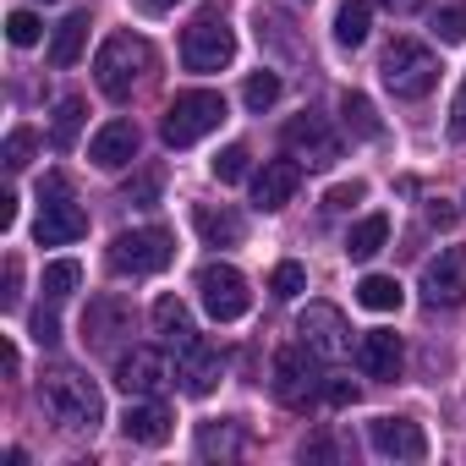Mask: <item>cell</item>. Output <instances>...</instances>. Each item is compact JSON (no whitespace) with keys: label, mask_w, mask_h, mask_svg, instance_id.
<instances>
[{"label":"cell","mask_w":466,"mask_h":466,"mask_svg":"<svg viewBox=\"0 0 466 466\" xmlns=\"http://www.w3.org/2000/svg\"><path fill=\"white\" fill-rule=\"evenodd\" d=\"M83 237H88V214L72 203L66 181L50 176V181H45V208H39V219H34V242H39V248H66V242H83Z\"/></svg>","instance_id":"7"},{"label":"cell","mask_w":466,"mask_h":466,"mask_svg":"<svg viewBox=\"0 0 466 466\" xmlns=\"http://www.w3.org/2000/svg\"><path fill=\"white\" fill-rule=\"evenodd\" d=\"M39 34H45V23H39L34 12H12V17H6V39H12L17 50H28V45H39Z\"/></svg>","instance_id":"34"},{"label":"cell","mask_w":466,"mask_h":466,"mask_svg":"<svg viewBox=\"0 0 466 466\" xmlns=\"http://www.w3.org/2000/svg\"><path fill=\"white\" fill-rule=\"evenodd\" d=\"M192 225H198V237H203L208 248H237V242H242V219L230 214V208L198 203V208H192Z\"/></svg>","instance_id":"22"},{"label":"cell","mask_w":466,"mask_h":466,"mask_svg":"<svg viewBox=\"0 0 466 466\" xmlns=\"http://www.w3.org/2000/svg\"><path fill=\"white\" fill-rule=\"evenodd\" d=\"M0 362H6V373H17V368H23V357H17V346H12V340L0 346Z\"/></svg>","instance_id":"45"},{"label":"cell","mask_w":466,"mask_h":466,"mask_svg":"<svg viewBox=\"0 0 466 466\" xmlns=\"http://www.w3.org/2000/svg\"><path fill=\"white\" fill-rule=\"evenodd\" d=\"M154 192H159V181H154V176H137V181L127 187V203H154Z\"/></svg>","instance_id":"41"},{"label":"cell","mask_w":466,"mask_h":466,"mask_svg":"<svg viewBox=\"0 0 466 466\" xmlns=\"http://www.w3.org/2000/svg\"><path fill=\"white\" fill-rule=\"evenodd\" d=\"M77 286H83V269H77L72 258H61V264H50V269H45V297H50V302L72 297Z\"/></svg>","instance_id":"31"},{"label":"cell","mask_w":466,"mask_h":466,"mask_svg":"<svg viewBox=\"0 0 466 466\" xmlns=\"http://www.w3.org/2000/svg\"><path fill=\"white\" fill-rule=\"evenodd\" d=\"M0 225H17V192H0Z\"/></svg>","instance_id":"44"},{"label":"cell","mask_w":466,"mask_h":466,"mask_svg":"<svg viewBox=\"0 0 466 466\" xmlns=\"http://www.w3.org/2000/svg\"><path fill=\"white\" fill-rule=\"evenodd\" d=\"M148 319H154V335H159L165 346H176V351L198 340V324H192V313H187V302H181V297H159Z\"/></svg>","instance_id":"21"},{"label":"cell","mask_w":466,"mask_h":466,"mask_svg":"<svg viewBox=\"0 0 466 466\" xmlns=\"http://www.w3.org/2000/svg\"><path fill=\"white\" fill-rule=\"evenodd\" d=\"M422 302L428 308H461L466 302V248H444L422 269Z\"/></svg>","instance_id":"13"},{"label":"cell","mask_w":466,"mask_h":466,"mask_svg":"<svg viewBox=\"0 0 466 466\" xmlns=\"http://www.w3.org/2000/svg\"><path fill=\"white\" fill-rule=\"evenodd\" d=\"M302 455H313V461H324V455H335V450H329V439H313V444H308Z\"/></svg>","instance_id":"46"},{"label":"cell","mask_w":466,"mask_h":466,"mask_svg":"<svg viewBox=\"0 0 466 466\" xmlns=\"http://www.w3.org/2000/svg\"><path fill=\"white\" fill-rule=\"evenodd\" d=\"M302 286H308V269H302V264H280V269L269 275V291H275L280 302H291V297H302Z\"/></svg>","instance_id":"35"},{"label":"cell","mask_w":466,"mask_h":466,"mask_svg":"<svg viewBox=\"0 0 466 466\" xmlns=\"http://www.w3.org/2000/svg\"><path fill=\"white\" fill-rule=\"evenodd\" d=\"M219 121H225V99H219L214 88H192V94H176V99H170V110H165V121H159V137H165L170 148H192V143L208 137Z\"/></svg>","instance_id":"3"},{"label":"cell","mask_w":466,"mask_h":466,"mask_svg":"<svg viewBox=\"0 0 466 466\" xmlns=\"http://www.w3.org/2000/svg\"><path fill=\"white\" fill-rule=\"evenodd\" d=\"M428 225H439V230H450V225H455V208H450L444 198H439V203H428Z\"/></svg>","instance_id":"43"},{"label":"cell","mask_w":466,"mask_h":466,"mask_svg":"<svg viewBox=\"0 0 466 466\" xmlns=\"http://www.w3.org/2000/svg\"><path fill=\"white\" fill-rule=\"evenodd\" d=\"M362 192H368L362 181H340V187H335V192L324 198V208H329V214H346L351 203H362Z\"/></svg>","instance_id":"37"},{"label":"cell","mask_w":466,"mask_h":466,"mask_svg":"<svg viewBox=\"0 0 466 466\" xmlns=\"http://www.w3.org/2000/svg\"><path fill=\"white\" fill-rule=\"evenodd\" d=\"M433 34H439V45H461V39H466V0L433 12Z\"/></svg>","instance_id":"32"},{"label":"cell","mask_w":466,"mask_h":466,"mask_svg":"<svg viewBox=\"0 0 466 466\" xmlns=\"http://www.w3.org/2000/svg\"><path fill=\"white\" fill-rule=\"evenodd\" d=\"M230 56H237V34H230V23L219 12H203L187 23V34H181V66L187 72H225Z\"/></svg>","instance_id":"6"},{"label":"cell","mask_w":466,"mask_h":466,"mask_svg":"<svg viewBox=\"0 0 466 466\" xmlns=\"http://www.w3.org/2000/svg\"><path fill=\"white\" fill-rule=\"evenodd\" d=\"M384 242H390V219H384V214H368V219H357V225H351V237H346V258H351V264H368L373 253H384Z\"/></svg>","instance_id":"24"},{"label":"cell","mask_w":466,"mask_h":466,"mask_svg":"<svg viewBox=\"0 0 466 466\" xmlns=\"http://www.w3.org/2000/svg\"><path fill=\"white\" fill-rule=\"evenodd\" d=\"M39 400H45V411H50L61 428H72V433H94V428L105 422V395H99V384L83 379L77 368H50V373L39 379Z\"/></svg>","instance_id":"1"},{"label":"cell","mask_w":466,"mask_h":466,"mask_svg":"<svg viewBox=\"0 0 466 466\" xmlns=\"http://www.w3.org/2000/svg\"><path fill=\"white\" fill-rule=\"evenodd\" d=\"M450 137L466 143V83H461V94H455V105H450Z\"/></svg>","instance_id":"40"},{"label":"cell","mask_w":466,"mask_h":466,"mask_svg":"<svg viewBox=\"0 0 466 466\" xmlns=\"http://www.w3.org/2000/svg\"><path fill=\"white\" fill-rule=\"evenodd\" d=\"M17 297H23V264L6 258V291H0V308H17Z\"/></svg>","instance_id":"39"},{"label":"cell","mask_w":466,"mask_h":466,"mask_svg":"<svg viewBox=\"0 0 466 466\" xmlns=\"http://www.w3.org/2000/svg\"><path fill=\"white\" fill-rule=\"evenodd\" d=\"M88 28H94V17L88 12H72L61 28H56V39H50V66H77V56H83V45H88Z\"/></svg>","instance_id":"23"},{"label":"cell","mask_w":466,"mask_h":466,"mask_svg":"<svg viewBox=\"0 0 466 466\" xmlns=\"http://www.w3.org/2000/svg\"><path fill=\"white\" fill-rule=\"evenodd\" d=\"M357 302L373 308V313H395V308L406 302V291H400L395 275H362V280H357Z\"/></svg>","instance_id":"26"},{"label":"cell","mask_w":466,"mask_h":466,"mask_svg":"<svg viewBox=\"0 0 466 466\" xmlns=\"http://www.w3.org/2000/svg\"><path fill=\"white\" fill-rule=\"evenodd\" d=\"M275 99H280V77H275V72H253V77H248V88H242V105L264 116Z\"/></svg>","instance_id":"30"},{"label":"cell","mask_w":466,"mask_h":466,"mask_svg":"<svg viewBox=\"0 0 466 466\" xmlns=\"http://www.w3.org/2000/svg\"><path fill=\"white\" fill-rule=\"evenodd\" d=\"M286 148H291V159H297L302 170H329V165L340 159V137H335V127H329L324 116H297V121H286Z\"/></svg>","instance_id":"11"},{"label":"cell","mask_w":466,"mask_h":466,"mask_svg":"<svg viewBox=\"0 0 466 466\" xmlns=\"http://www.w3.org/2000/svg\"><path fill=\"white\" fill-rule=\"evenodd\" d=\"M88 159H94L99 170L132 165V159H137V127H132V121H105V127L94 132V143H88Z\"/></svg>","instance_id":"18"},{"label":"cell","mask_w":466,"mask_h":466,"mask_svg":"<svg viewBox=\"0 0 466 466\" xmlns=\"http://www.w3.org/2000/svg\"><path fill=\"white\" fill-rule=\"evenodd\" d=\"M384 88L395 94V99H428L433 94V83H439V61H433V50L428 45H417V39H395L390 50H384Z\"/></svg>","instance_id":"4"},{"label":"cell","mask_w":466,"mask_h":466,"mask_svg":"<svg viewBox=\"0 0 466 466\" xmlns=\"http://www.w3.org/2000/svg\"><path fill=\"white\" fill-rule=\"evenodd\" d=\"M248 159H253V154H248V143H230V148H219V154H214V176H219L225 187H230V181H242V176H248Z\"/></svg>","instance_id":"33"},{"label":"cell","mask_w":466,"mask_h":466,"mask_svg":"<svg viewBox=\"0 0 466 466\" xmlns=\"http://www.w3.org/2000/svg\"><path fill=\"white\" fill-rule=\"evenodd\" d=\"M198 455L203 461H230V455H242V428L237 422H203L198 428Z\"/></svg>","instance_id":"25"},{"label":"cell","mask_w":466,"mask_h":466,"mask_svg":"<svg viewBox=\"0 0 466 466\" xmlns=\"http://www.w3.org/2000/svg\"><path fill=\"white\" fill-rule=\"evenodd\" d=\"M77 132H83V99H61V105H56L50 143H56V148H72V143H77Z\"/></svg>","instance_id":"29"},{"label":"cell","mask_w":466,"mask_h":466,"mask_svg":"<svg viewBox=\"0 0 466 466\" xmlns=\"http://www.w3.org/2000/svg\"><path fill=\"white\" fill-rule=\"evenodd\" d=\"M34 143H39V137H34L28 127H17V132L6 137V148H0V159H6V170H23V165H28V154H34Z\"/></svg>","instance_id":"36"},{"label":"cell","mask_w":466,"mask_h":466,"mask_svg":"<svg viewBox=\"0 0 466 466\" xmlns=\"http://www.w3.org/2000/svg\"><path fill=\"white\" fill-rule=\"evenodd\" d=\"M198 297H203L208 319H219V324H237V319L253 308V291H248L242 269H230V264H203V275H198Z\"/></svg>","instance_id":"9"},{"label":"cell","mask_w":466,"mask_h":466,"mask_svg":"<svg viewBox=\"0 0 466 466\" xmlns=\"http://www.w3.org/2000/svg\"><path fill=\"white\" fill-rule=\"evenodd\" d=\"M324 395V384H319V357L297 340V346H286V351H275V400L280 406H291V411H302V406H313Z\"/></svg>","instance_id":"8"},{"label":"cell","mask_w":466,"mask_h":466,"mask_svg":"<svg viewBox=\"0 0 466 466\" xmlns=\"http://www.w3.org/2000/svg\"><path fill=\"white\" fill-rule=\"evenodd\" d=\"M121 335H132V302H121V297H94L88 313H83V340L105 351V346H116Z\"/></svg>","instance_id":"15"},{"label":"cell","mask_w":466,"mask_h":466,"mask_svg":"<svg viewBox=\"0 0 466 466\" xmlns=\"http://www.w3.org/2000/svg\"><path fill=\"white\" fill-rule=\"evenodd\" d=\"M121 433H127L132 444H165V439L176 433V417H170L159 400H143V406H127Z\"/></svg>","instance_id":"20"},{"label":"cell","mask_w":466,"mask_h":466,"mask_svg":"<svg viewBox=\"0 0 466 466\" xmlns=\"http://www.w3.org/2000/svg\"><path fill=\"white\" fill-rule=\"evenodd\" d=\"M297 335H302V346H308L319 362H335V357L351 351V324H346V313L329 308V302H308V313L297 319Z\"/></svg>","instance_id":"10"},{"label":"cell","mask_w":466,"mask_h":466,"mask_svg":"<svg viewBox=\"0 0 466 466\" xmlns=\"http://www.w3.org/2000/svg\"><path fill=\"white\" fill-rule=\"evenodd\" d=\"M368 444H373L384 461H422V455H428V433H422L411 417H373V422H368Z\"/></svg>","instance_id":"14"},{"label":"cell","mask_w":466,"mask_h":466,"mask_svg":"<svg viewBox=\"0 0 466 466\" xmlns=\"http://www.w3.org/2000/svg\"><path fill=\"white\" fill-rule=\"evenodd\" d=\"M170 258H176V237H170V230H159V225L121 230V237L110 242V269L116 275H132V280L170 269Z\"/></svg>","instance_id":"5"},{"label":"cell","mask_w":466,"mask_h":466,"mask_svg":"<svg viewBox=\"0 0 466 466\" xmlns=\"http://www.w3.org/2000/svg\"><path fill=\"white\" fill-rule=\"evenodd\" d=\"M176 357H181V362H176V379H181V390H187V395H198V400H203V395H214V384H219V368H225V362H219V351H214V346L198 335V340H192V346H181Z\"/></svg>","instance_id":"17"},{"label":"cell","mask_w":466,"mask_h":466,"mask_svg":"<svg viewBox=\"0 0 466 466\" xmlns=\"http://www.w3.org/2000/svg\"><path fill=\"white\" fill-rule=\"evenodd\" d=\"M373 28V12H368V0H346V6L335 12V45L340 50H357Z\"/></svg>","instance_id":"27"},{"label":"cell","mask_w":466,"mask_h":466,"mask_svg":"<svg viewBox=\"0 0 466 466\" xmlns=\"http://www.w3.org/2000/svg\"><path fill=\"white\" fill-rule=\"evenodd\" d=\"M137 6H143V12H170L176 0H137Z\"/></svg>","instance_id":"48"},{"label":"cell","mask_w":466,"mask_h":466,"mask_svg":"<svg viewBox=\"0 0 466 466\" xmlns=\"http://www.w3.org/2000/svg\"><path fill=\"white\" fill-rule=\"evenodd\" d=\"M384 6H390V12H417L422 0H384Z\"/></svg>","instance_id":"47"},{"label":"cell","mask_w":466,"mask_h":466,"mask_svg":"<svg viewBox=\"0 0 466 466\" xmlns=\"http://www.w3.org/2000/svg\"><path fill=\"white\" fill-rule=\"evenodd\" d=\"M324 400H329V406H351V400H357V384L335 379V384H324Z\"/></svg>","instance_id":"42"},{"label":"cell","mask_w":466,"mask_h":466,"mask_svg":"<svg viewBox=\"0 0 466 466\" xmlns=\"http://www.w3.org/2000/svg\"><path fill=\"white\" fill-rule=\"evenodd\" d=\"M400 362H406V346H400L395 329H368V335H362V346H357V368H362L368 379H395Z\"/></svg>","instance_id":"19"},{"label":"cell","mask_w":466,"mask_h":466,"mask_svg":"<svg viewBox=\"0 0 466 466\" xmlns=\"http://www.w3.org/2000/svg\"><path fill=\"white\" fill-rule=\"evenodd\" d=\"M297 187H302V165H297V159H269V165L253 176V208L275 214V208H286V203L297 198Z\"/></svg>","instance_id":"16"},{"label":"cell","mask_w":466,"mask_h":466,"mask_svg":"<svg viewBox=\"0 0 466 466\" xmlns=\"http://www.w3.org/2000/svg\"><path fill=\"white\" fill-rule=\"evenodd\" d=\"M340 121L357 137H379V116H373V99L368 94H340Z\"/></svg>","instance_id":"28"},{"label":"cell","mask_w":466,"mask_h":466,"mask_svg":"<svg viewBox=\"0 0 466 466\" xmlns=\"http://www.w3.org/2000/svg\"><path fill=\"white\" fill-rule=\"evenodd\" d=\"M28 329H34V340H39V346H56V340H61V319H56L50 308H39Z\"/></svg>","instance_id":"38"},{"label":"cell","mask_w":466,"mask_h":466,"mask_svg":"<svg viewBox=\"0 0 466 466\" xmlns=\"http://www.w3.org/2000/svg\"><path fill=\"white\" fill-rule=\"evenodd\" d=\"M116 384H121L127 395L154 400V395L170 384V362H165V351H154V346H132L127 357H116Z\"/></svg>","instance_id":"12"},{"label":"cell","mask_w":466,"mask_h":466,"mask_svg":"<svg viewBox=\"0 0 466 466\" xmlns=\"http://www.w3.org/2000/svg\"><path fill=\"white\" fill-rule=\"evenodd\" d=\"M148 66H154L148 39H137V34H110V39L99 45V56H94V83H99L105 99H132V88L143 83Z\"/></svg>","instance_id":"2"}]
</instances>
